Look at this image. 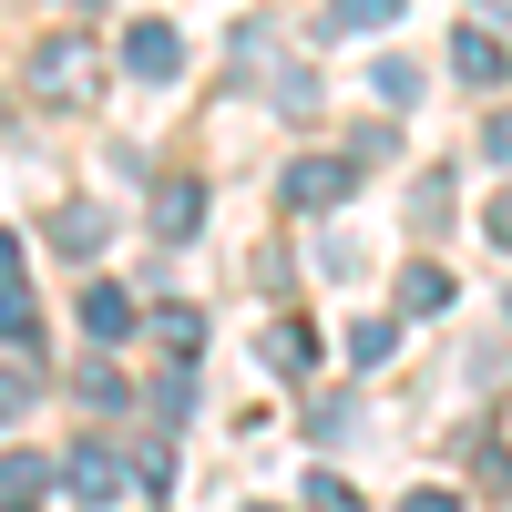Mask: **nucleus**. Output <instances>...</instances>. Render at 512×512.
<instances>
[{"label": "nucleus", "mask_w": 512, "mask_h": 512, "mask_svg": "<svg viewBox=\"0 0 512 512\" xmlns=\"http://www.w3.org/2000/svg\"><path fill=\"white\" fill-rule=\"evenodd\" d=\"M31 93L52 103V113H82L103 93V72H93V41L82 31H52V41H31Z\"/></svg>", "instance_id": "f257e3e1"}, {"label": "nucleus", "mask_w": 512, "mask_h": 512, "mask_svg": "<svg viewBox=\"0 0 512 512\" xmlns=\"http://www.w3.org/2000/svg\"><path fill=\"white\" fill-rule=\"evenodd\" d=\"M359 175H369V164H359V154H297L277 195H287V216H328V205H338V195H349Z\"/></svg>", "instance_id": "f03ea898"}, {"label": "nucleus", "mask_w": 512, "mask_h": 512, "mask_svg": "<svg viewBox=\"0 0 512 512\" xmlns=\"http://www.w3.org/2000/svg\"><path fill=\"white\" fill-rule=\"evenodd\" d=\"M0 328H11V349H31L41 338V308H31V246L0 236Z\"/></svg>", "instance_id": "7ed1b4c3"}, {"label": "nucleus", "mask_w": 512, "mask_h": 512, "mask_svg": "<svg viewBox=\"0 0 512 512\" xmlns=\"http://www.w3.org/2000/svg\"><path fill=\"white\" fill-rule=\"evenodd\" d=\"M195 226H205V175H164V185H154V236L185 246Z\"/></svg>", "instance_id": "20e7f679"}, {"label": "nucleus", "mask_w": 512, "mask_h": 512, "mask_svg": "<svg viewBox=\"0 0 512 512\" xmlns=\"http://www.w3.org/2000/svg\"><path fill=\"white\" fill-rule=\"evenodd\" d=\"M62 482H72V502H113V492H123L113 441H72V451H62Z\"/></svg>", "instance_id": "39448f33"}, {"label": "nucleus", "mask_w": 512, "mask_h": 512, "mask_svg": "<svg viewBox=\"0 0 512 512\" xmlns=\"http://www.w3.org/2000/svg\"><path fill=\"white\" fill-rule=\"evenodd\" d=\"M123 62H134V82H175V62H185L175 21H134V31H123Z\"/></svg>", "instance_id": "423d86ee"}, {"label": "nucleus", "mask_w": 512, "mask_h": 512, "mask_svg": "<svg viewBox=\"0 0 512 512\" xmlns=\"http://www.w3.org/2000/svg\"><path fill=\"white\" fill-rule=\"evenodd\" d=\"M451 72H461V82H482V93H502V82H512V62H502V41H492V31H451Z\"/></svg>", "instance_id": "0eeeda50"}, {"label": "nucleus", "mask_w": 512, "mask_h": 512, "mask_svg": "<svg viewBox=\"0 0 512 512\" xmlns=\"http://www.w3.org/2000/svg\"><path fill=\"white\" fill-rule=\"evenodd\" d=\"M82 328H93L103 349H113V338H134L144 318H134V297H123V287H93V297H82Z\"/></svg>", "instance_id": "6e6552de"}, {"label": "nucleus", "mask_w": 512, "mask_h": 512, "mask_svg": "<svg viewBox=\"0 0 512 512\" xmlns=\"http://www.w3.org/2000/svg\"><path fill=\"white\" fill-rule=\"evenodd\" d=\"M52 246L62 256H103V205H52Z\"/></svg>", "instance_id": "1a4fd4ad"}, {"label": "nucleus", "mask_w": 512, "mask_h": 512, "mask_svg": "<svg viewBox=\"0 0 512 512\" xmlns=\"http://www.w3.org/2000/svg\"><path fill=\"white\" fill-rule=\"evenodd\" d=\"M400 308H410V318H431V308H451V267H431V256H420V267L400 277Z\"/></svg>", "instance_id": "9d476101"}, {"label": "nucleus", "mask_w": 512, "mask_h": 512, "mask_svg": "<svg viewBox=\"0 0 512 512\" xmlns=\"http://www.w3.org/2000/svg\"><path fill=\"white\" fill-rule=\"evenodd\" d=\"M308 359H318V338L297 328V318H287V328H267V369H287V379H297V369H308Z\"/></svg>", "instance_id": "9b49d317"}, {"label": "nucleus", "mask_w": 512, "mask_h": 512, "mask_svg": "<svg viewBox=\"0 0 512 512\" xmlns=\"http://www.w3.org/2000/svg\"><path fill=\"white\" fill-rule=\"evenodd\" d=\"M390 349H400V318H359V328H349V359H359V369H379Z\"/></svg>", "instance_id": "f8f14e48"}, {"label": "nucleus", "mask_w": 512, "mask_h": 512, "mask_svg": "<svg viewBox=\"0 0 512 512\" xmlns=\"http://www.w3.org/2000/svg\"><path fill=\"white\" fill-rule=\"evenodd\" d=\"M41 482H52V472H41L31 451H11V472H0V502H11V512H31V502H41Z\"/></svg>", "instance_id": "ddd939ff"}, {"label": "nucleus", "mask_w": 512, "mask_h": 512, "mask_svg": "<svg viewBox=\"0 0 512 512\" xmlns=\"http://www.w3.org/2000/svg\"><path fill=\"white\" fill-rule=\"evenodd\" d=\"M400 21V0H328V31H379Z\"/></svg>", "instance_id": "4468645a"}, {"label": "nucleus", "mask_w": 512, "mask_h": 512, "mask_svg": "<svg viewBox=\"0 0 512 512\" xmlns=\"http://www.w3.org/2000/svg\"><path fill=\"white\" fill-rule=\"evenodd\" d=\"M379 103H390V113H400V103H420V62H400V52L379 62Z\"/></svg>", "instance_id": "2eb2a0df"}, {"label": "nucleus", "mask_w": 512, "mask_h": 512, "mask_svg": "<svg viewBox=\"0 0 512 512\" xmlns=\"http://www.w3.org/2000/svg\"><path fill=\"white\" fill-rule=\"evenodd\" d=\"M0 379H11V400H0V410H11V420H21V410L41 400V369H31V349H11V369H0Z\"/></svg>", "instance_id": "dca6fc26"}, {"label": "nucleus", "mask_w": 512, "mask_h": 512, "mask_svg": "<svg viewBox=\"0 0 512 512\" xmlns=\"http://www.w3.org/2000/svg\"><path fill=\"white\" fill-rule=\"evenodd\" d=\"M164 349L195 359V349H205V318H195V308H164Z\"/></svg>", "instance_id": "f3484780"}, {"label": "nucleus", "mask_w": 512, "mask_h": 512, "mask_svg": "<svg viewBox=\"0 0 512 512\" xmlns=\"http://www.w3.org/2000/svg\"><path fill=\"white\" fill-rule=\"evenodd\" d=\"M308 512H359V492L338 482V472H308Z\"/></svg>", "instance_id": "a211bd4d"}, {"label": "nucleus", "mask_w": 512, "mask_h": 512, "mask_svg": "<svg viewBox=\"0 0 512 512\" xmlns=\"http://www.w3.org/2000/svg\"><path fill=\"white\" fill-rule=\"evenodd\" d=\"M82 400H93V410H123V379H113V359H93V369H82Z\"/></svg>", "instance_id": "6ab92c4d"}, {"label": "nucleus", "mask_w": 512, "mask_h": 512, "mask_svg": "<svg viewBox=\"0 0 512 512\" xmlns=\"http://www.w3.org/2000/svg\"><path fill=\"white\" fill-rule=\"evenodd\" d=\"M482 154H492V164H512V113H492V123H482Z\"/></svg>", "instance_id": "aec40b11"}, {"label": "nucleus", "mask_w": 512, "mask_h": 512, "mask_svg": "<svg viewBox=\"0 0 512 512\" xmlns=\"http://www.w3.org/2000/svg\"><path fill=\"white\" fill-rule=\"evenodd\" d=\"M400 512H461V502H451V492H410Z\"/></svg>", "instance_id": "412c9836"}]
</instances>
